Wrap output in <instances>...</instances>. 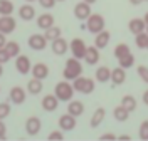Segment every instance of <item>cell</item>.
Segmentation results:
<instances>
[{
	"mask_svg": "<svg viewBox=\"0 0 148 141\" xmlns=\"http://www.w3.org/2000/svg\"><path fill=\"white\" fill-rule=\"evenodd\" d=\"M83 74V64L79 62V59L76 57H69L66 61L64 71H62V76H64L66 81H74L77 76Z\"/></svg>",
	"mask_w": 148,
	"mask_h": 141,
	"instance_id": "cell-1",
	"label": "cell"
},
{
	"mask_svg": "<svg viewBox=\"0 0 148 141\" xmlns=\"http://www.w3.org/2000/svg\"><path fill=\"white\" fill-rule=\"evenodd\" d=\"M54 94L57 96V99L61 101V103H67V101H71L74 96V87L71 84V81H61V82H57L54 87Z\"/></svg>",
	"mask_w": 148,
	"mask_h": 141,
	"instance_id": "cell-2",
	"label": "cell"
},
{
	"mask_svg": "<svg viewBox=\"0 0 148 141\" xmlns=\"http://www.w3.org/2000/svg\"><path fill=\"white\" fill-rule=\"evenodd\" d=\"M73 87L76 93H81V94H91L96 87V82L94 79L91 77H86V76H77L76 79L73 81Z\"/></svg>",
	"mask_w": 148,
	"mask_h": 141,
	"instance_id": "cell-3",
	"label": "cell"
},
{
	"mask_svg": "<svg viewBox=\"0 0 148 141\" xmlns=\"http://www.w3.org/2000/svg\"><path fill=\"white\" fill-rule=\"evenodd\" d=\"M104 24H106V20H104V17L101 14H91L86 19V29L91 34H98V32L104 30Z\"/></svg>",
	"mask_w": 148,
	"mask_h": 141,
	"instance_id": "cell-4",
	"label": "cell"
},
{
	"mask_svg": "<svg viewBox=\"0 0 148 141\" xmlns=\"http://www.w3.org/2000/svg\"><path fill=\"white\" fill-rule=\"evenodd\" d=\"M86 49H88V46H86V42H84L81 37H74L71 42H69V50H71V54H73V57H76V59H84V54H86Z\"/></svg>",
	"mask_w": 148,
	"mask_h": 141,
	"instance_id": "cell-5",
	"label": "cell"
},
{
	"mask_svg": "<svg viewBox=\"0 0 148 141\" xmlns=\"http://www.w3.org/2000/svg\"><path fill=\"white\" fill-rule=\"evenodd\" d=\"M15 69H17V72L20 76H25L30 72V69H32V62H30V59L27 56H24V54H18L15 57Z\"/></svg>",
	"mask_w": 148,
	"mask_h": 141,
	"instance_id": "cell-6",
	"label": "cell"
},
{
	"mask_svg": "<svg viewBox=\"0 0 148 141\" xmlns=\"http://www.w3.org/2000/svg\"><path fill=\"white\" fill-rule=\"evenodd\" d=\"M17 29V20L12 15H0V32L2 34H12Z\"/></svg>",
	"mask_w": 148,
	"mask_h": 141,
	"instance_id": "cell-7",
	"label": "cell"
},
{
	"mask_svg": "<svg viewBox=\"0 0 148 141\" xmlns=\"http://www.w3.org/2000/svg\"><path fill=\"white\" fill-rule=\"evenodd\" d=\"M91 14H92L91 5H89L88 2H84V0H81L79 3L74 5V17H76L77 20H86Z\"/></svg>",
	"mask_w": 148,
	"mask_h": 141,
	"instance_id": "cell-8",
	"label": "cell"
},
{
	"mask_svg": "<svg viewBox=\"0 0 148 141\" xmlns=\"http://www.w3.org/2000/svg\"><path fill=\"white\" fill-rule=\"evenodd\" d=\"M40 128H42L40 118H37V116L27 118V121H25V133H27L29 136H37L40 133Z\"/></svg>",
	"mask_w": 148,
	"mask_h": 141,
	"instance_id": "cell-9",
	"label": "cell"
},
{
	"mask_svg": "<svg viewBox=\"0 0 148 141\" xmlns=\"http://www.w3.org/2000/svg\"><path fill=\"white\" fill-rule=\"evenodd\" d=\"M27 44L32 50H44L47 47V39L44 37V34H32L29 37Z\"/></svg>",
	"mask_w": 148,
	"mask_h": 141,
	"instance_id": "cell-10",
	"label": "cell"
},
{
	"mask_svg": "<svg viewBox=\"0 0 148 141\" xmlns=\"http://www.w3.org/2000/svg\"><path fill=\"white\" fill-rule=\"evenodd\" d=\"M57 124H59V129H62V131H73L74 128L77 126V121H76V116L66 113L59 118Z\"/></svg>",
	"mask_w": 148,
	"mask_h": 141,
	"instance_id": "cell-11",
	"label": "cell"
},
{
	"mask_svg": "<svg viewBox=\"0 0 148 141\" xmlns=\"http://www.w3.org/2000/svg\"><path fill=\"white\" fill-rule=\"evenodd\" d=\"M9 97L14 104H24L25 99H27V91L20 86H14L9 93Z\"/></svg>",
	"mask_w": 148,
	"mask_h": 141,
	"instance_id": "cell-12",
	"label": "cell"
},
{
	"mask_svg": "<svg viewBox=\"0 0 148 141\" xmlns=\"http://www.w3.org/2000/svg\"><path fill=\"white\" fill-rule=\"evenodd\" d=\"M59 103H61V101L57 99V96H56V94H47V96L42 97L40 106H42V109H44V111L52 113V111H56V109L59 108Z\"/></svg>",
	"mask_w": 148,
	"mask_h": 141,
	"instance_id": "cell-13",
	"label": "cell"
},
{
	"mask_svg": "<svg viewBox=\"0 0 148 141\" xmlns=\"http://www.w3.org/2000/svg\"><path fill=\"white\" fill-rule=\"evenodd\" d=\"M51 49H52V52L56 56H64L66 52L69 50V42L64 37H57L56 40L51 42Z\"/></svg>",
	"mask_w": 148,
	"mask_h": 141,
	"instance_id": "cell-14",
	"label": "cell"
},
{
	"mask_svg": "<svg viewBox=\"0 0 148 141\" xmlns=\"http://www.w3.org/2000/svg\"><path fill=\"white\" fill-rule=\"evenodd\" d=\"M30 74H32V77H36V79L44 81V79L49 77V67H47V64H44V62H37V64L32 66Z\"/></svg>",
	"mask_w": 148,
	"mask_h": 141,
	"instance_id": "cell-15",
	"label": "cell"
},
{
	"mask_svg": "<svg viewBox=\"0 0 148 141\" xmlns=\"http://www.w3.org/2000/svg\"><path fill=\"white\" fill-rule=\"evenodd\" d=\"M83 61H86L88 66H96L98 61H99V49H98L96 46H88Z\"/></svg>",
	"mask_w": 148,
	"mask_h": 141,
	"instance_id": "cell-16",
	"label": "cell"
},
{
	"mask_svg": "<svg viewBox=\"0 0 148 141\" xmlns=\"http://www.w3.org/2000/svg\"><path fill=\"white\" fill-rule=\"evenodd\" d=\"M110 40H111V34L106 29L101 30V32H98V34H94V46L98 47L99 50H103L104 47H108Z\"/></svg>",
	"mask_w": 148,
	"mask_h": 141,
	"instance_id": "cell-17",
	"label": "cell"
},
{
	"mask_svg": "<svg viewBox=\"0 0 148 141\" xmlns=\"http://www.w3.org/2000/svg\"><path fill=\"white\" fill-rule=\"evenodd\" d=\"M18 17H20V20L30 22V20L36 19V9H34V7L27 2V3L20 5V9H18Z\"/></svg>",
	"mask_w": 148,
	"mask_h": 141,
	"instance_id": "cell-18",
	"label": "cell"
},
{
	"mask_svg": "<svg viewBox=\"0 0 148 141\" xmlns=\"http://www.w3.org/2000/svg\"><path fill=\"white\" fill-rule=\"evenodd\" d=\"M126 81V69H123L121 66L111 69V82L114 86H121Z\"/></svg>",
	"mask_w": 148,
	"mask_h": 141,
	"instance_id": "cell-19",
	"label": "cell"
},
{
	"mask_svg": "<svg viewBox=\"0 0 148 141\" xmlns=\"http://www.w3.org/2000/svg\"><path fill=\"white\" fill-rule=\"evenodd\" d=\"M52 25H56V19L52 14H40L39 17H37V27L42 29V30H46V29L52 27Z\"/></svg>",
	"mask_w": 148,
	"mask_h": 141,
	"instance_id": "cell-20",
	"label": "cell"
},
{
	"mask_svg": "<svg viewBox=\"0 0 148 141\" xmlns=\"http://www.w3.org/2000/svg\"><path fill=\"white\" fill-rule=\"evenodd\" d=\"M94 79H96L98 82H101V84L111 81V69L108 66L98 67V69H96V72H94Z\"/></svg>",
	"mask_w": 148,
	"mask_h": 141,
	"instance_id": "cell-21",
	"label": "cell"
},
{
	"mask_svg": "<svg viewBox=\"0 0 148 141\" xmlns=\"http://www.w3.org/2000/svg\"><path fill=\"white\" fill-rule=\"evenodd\" d=\"M67 113L76 116V118H79V116H83L84 114V104L81 101H76V99H71V101H67Z\"/></svg>",
	"mask_w": 148,
	"mask_h": 141,
	"instance_id": "cell-22",
	"label": "cell"
},
{
	"mask_svg": "<svg viewBox=\"0 0 148 141\" xmlns=\"http://www.w3.org/2000/svg\"><path fill=\"white\" fill-rule=\"evenodd\" d=\"M128 29L131 34H141V32H145V29H147V24H145V20L143 19H131L128 22Z\"/></svg>",
	"mask_w": 148,
	"mask_h": 141,
	"instance_id": "cell-23",
	"label": "cell"
},
{
	"mask_svg": "<svg viewBox=\"0 0 148 141\" xmlns=\"http://www.w3.org/2000/svg\"><path fill=\"white\" fill-rule=\"evenodd\" d=\"M42 89H44V84H42V81H40V79L32 77V79L27 82V93L32 94V96L40 94V93H42Z\"/></svg>",
	"mask_w": 148,
	"mask_h": 141,
	"instance_id": "cell-24",
	"label": "cell"
},
{
	"mask_svg": "<svg viewBox=\"0 0 148 141\" xmlns=\"http://www.w3.org/2000/svg\"><path fill=\"white\" fill-rule=\"evenodd\" d=\"M130 111L125 108V106H116L114 109H113V118L116 119V121H120V123H125V121H128V118H130Z\"/></svg>",
	"mask_w": 148,
	"mask_h": 141,
	"instance_id": "cell-25",
	"label": "cell"
},
{
	"mask_svg": "<svg viewBox=\"0 0 148 141\" xmlns=\"http://www.w3.org/2000/svg\"><path fill=\"white\" fill-rule=\"evenodd\" d=\"M104 116H106V109H104V108H98L91 116V128L101 126V123L104 121Z\"/></svg>",
	"mask_w": 148,
	"mask_h": 141,
	"instance_id": "cell-26",
	"label": "cell"
},
{
	"mask_svg": "<svg viewBox=\"0 0 148 141\" xmlns=\"http://www.w3.org/2000/svg\"><path fill=\"white\" fill-rule=\"evenodd\" d=\"M120 104H121V106H125L130 113H133V111L136 109V106H138L136 99H135V96H131V94H125V96L121 97V103Z\"/></svg>",
	"mask_w": 148,
	"mask_h": 141,
	"instance_id": "cell-27",
	"label": "cell"
},
{
	"mask_svg": "<svg viewBox=\"0 0 148 141\" xmlns=\"http://www.w3.org/2000/svg\"><path fill=\"white\" fill-rule=\"evenodd\" d=\"M61 34H62L61 27H57V25H52V27L46 29V34H44V37L47 39V42H52V40H56L57 37H61Z\"/></svg>",
	"mask_w": 148,
	"mask_h": 141,
	"instance_id": "cell-28",
	"label": "cell"
},
{
	"mask_svg": "<svg viewBox=\"0 0 148 141\" xmlns=\"http://www.w3.org/2000/svg\"><path fill=\"white\" fill-rule=\"evenodd\" d=\"M5 50L9 52V56L12 57V59H15V57L20 54V44L15 42V40H9V42L5 44Z\"/></svg>",
	"mask_w": 148,
	"mask_h": 141,
	"instance_id": "cell-29",
	"label": "cell"
},
{
	"mask_svg": "<svg viewBox=\"0 0 148 141\" xmlns=\"http://www.w3.org/2000/svg\"><path fill=\"white\" fill-rule=\"evenodd\" d=\"M118 64H120L123 69H130V67L135 66V56H133V52H130L126 56H123L118 59Z\"/></svg>",
	"mask_w": 148,
	"mask_h": 141,
	"instance_id": "cell-30",
	"label": "cell"
},
{
	"mask_svg": "<svg viewBox=\"0 0 148 141\" xmlns=\"http://www.w3.org/2000/svg\"><path fill=\"white\" fill-rule=\"evenodd\" d=\"M14 10L15 7L10 0H0V15H12Z\"/></svg>",
	"mask_w": 148,
	"mask_h": 141,
	"instance_id": "cell-31",
	"label": "cell"
},
{
	"mask_svg": "<svg viewBox=\"0 0 148 141\" xmlns=\"http://www.w3.org/2000/svg\"><path fill=\"white\" fill-rule=\"evenodd\" d=\"M135 44L138 49H148V34L147 32H141L135 35Z\"/></svg>",
	"mask_w": 148,
	"mask_h": 141,
	"instance_id": "cell-32",
	"label": "cell"
},
{
	"mask_svg": "<svg viewBox=\"0 0 148 141\" xmlns=\"http://www.w3.org/2000/svg\"><path fill=\"white\" fill-rule=\"evenodd\" d=\"M130 52H131V49H130V46L125 44V42H120L118 46L114 47V57H116V59L126 56V54H130Z\"/></svg>",
	"mask_w": 148,
	"mask_h": 141,
	"instance_id": "cell-33",
	"label": "cell"
},
{
	"mask_svg": "<svg viewBox=\"0 0 148 141\" xmlns=\"http://www.w3.org/2000/svg\"><path fill=\"white\" fill-rule=\"evenodd\" d=\"M138 138L141 141H148V119L141 121L140 124V129H138Z\"/></svg>",
	"mask_w": 148,
	"mask_h": 141,
	"instance_id": "cell-34",
	"label": "cell"
},
{
	"mask_svg": "<svg viewBox=\"0 0 148 141\" xmlns=\"http://www.w3.org/2000/svg\"><path fill=\"white\" fill-rule=\"evenodd\" d=\"M136 72H138L140 79H141L145 84H148V66H138L136 67Z\"/></svg>",
	"mask_w": 148,
	"mask_h": 141,
	"instance_id": "cell-35",
	"label": "cell"
},
{
	"mask_svg": "<svg viewBox=\"0 0 148 141\" xmlns=\"http://www.w3.org/2000/svg\"><path fill=\"white\" fill-rule=\"evenodd\" d=\"M10 104L9 103H0V119H7L10 114Z\"/></svg>",
	"mask_w": 148,
	"mask_h": 141,
	"instance_id": "cell-36",
	"label": "cell"
},
{
	"mask_svg": "<svg viewBox=\"0 0 148 141\" xmlns=\"http://www.w3.org/2000/svg\"><path fill=\"white\" fill-rule=\"evenodd\" d=\"M39 2V5L42 7V9H46V10H49V9H54L56 7V0H37Z\"/></svg>",
	"mask_w": 148,
	"mask_h": 141,
	"instance_id": "cell-37",
	"label": "cell"
},
{
	"mask_svg": "<svg viewBox=\"0 0 148 141\" xmlns=\"http://www.w3.org/2000/svg\"><path fill=\"white\" fill-rule=\"evenodd\" d=\"M10 59H12V57H10L9 52L5 50V47H2V49H0V64H7Z\"/></svg>",
	"mask_w": 148,
	"mask_h": 141,
	"instance_id": "cell-38",
	"label": "cell"
},
{
	"mask_svg": "<svg viewBox=\"0 0 148 141\" xmlns=\"http://www.w3.org/2000/svg\"><path fill=\"white\" fill-rule=\"evenodd\" d=\"M49 140H59V141H62L64 140V134H62V131L59 129V131H52L51 134H49Z\"/></svg>",
	"mask_w": 148,
	"mask_h": 141,
	"instance_id": "cell-39",
	"label": "cell"
},
{
	"mask_svg": "<svg viewBox=\"0 0 148 141\" xmlns=\"http://www.w3.org/2000/svg\"><path fill=\"white\" fill-rule=\"evenodd\" d=\"M5 136H7V126L3 119H0V140H5Z\"/></svg>",
	"mask_w": 148,
	"mask_h": 141,
	"instance_id": "cell-40",
	"label": "cell"
},
{
	"mask_svg": "<svg viewBox=\"0 0 148 141\" xmlns=\"http://www.w3.org/2000/svg\"><path fill=\"white\" fill-rule=\"evenodd\" d=\"M99 140H118V136L114 133H104V134L99 136Z\"/></svg>",
	"mask_w": 148,
	"mask_h": 141,
	"instance_id": "cell-41",
	"label": "cell"
},
{
	"mask_svg": "<svg viewBox=\"0 0 148 141\" xmlns=\"http://www.w3.org/2000/svg\"><path fill=\"white\" fill-rule=\"evenodd\" d=\"M5 44H7L5 34H2V32H0V49H2V47H5Z\"/></svg>",
	"mask_w": 148,
	"mask_h": 141,
	"instance_id": "cell-42",
	"label": "cell"
},
{
	"mask_svg": "<svg viewBox=\"0 0 148 141\" xmlns=\"http://www.w3.org/2000/svg\"><path fill=\"white\" fill-rule=\"evenodd\" d=\"M141 101H143V104H145V106H148V89L143 93V96H141Z\"/></svg>",
	"mask_w": 148,
	"mask_h": 141,
	"instance_id": "cell-43",
	"label": "cell"
},
{
	"mask_svg": "<svg viewBox=\"0 0 148 141\" xmlns=\"http://www.w3.org/2000/svg\"><path fill=\"white\" fill-rule=\"evenodd\" d=\"M128 2L131 5H141V3H143V0H128Z\"/></svg>",
	"mask_w": 148,
	"mask_h": 141,
	"instance_id": "cell-44",
	"label": "cell"
},
{
	"mask_svg": "<svg viewBox=\"0 0 148 141\" xmlns=\"http://www.w3.org/2000/svg\"><path fill=\"white\" fill-rule=\"evenodd\" d=\"M118 140H131V134H121V136H118Z\"/></svg>",
	"mask_w": 148,
	"mask_h": 141,
	"instance_id": "cell-45",
	"label": "cell"
},
{
	"mask_svg": "<svg viewBox=\"0 0 148 141\" xmlns=\"http://www.w3.org/2000/svg\"><path fill=\"white\" fill-rule=\"evenodd\" d=\"M143 20H145V24H147V25H148V12H147V14H145V15H143Z\"/></svg>",
	"mask_w": 148,
	"mask_h": 141,
	"instance_id": "cell-46",
	"label": "cell"
},
{
	"mask_svg": "<svg viewBox=\"0 0 148 141\" xmlns=\"http://www.w3.org/2000/svg\"><path fill=\"white\" fill-rule=\"evenodd\" d=\"M3 76V64H0V77Z\"/></svg>",
	"mask_w": 148,
	"mask_h": 141,
	"instance_id": "cell-47",
	"label": "cell"
},
{
	"mask_svg": "<svg viewBox=\"0 0 148 141\" xmlns=\"http://www.w3.org/2000/svg\"><path fill=\"white\" fill-rule=\"evenodd\" d=\"M84 2H88L89 5H92V3H94V2H98V0H84Z\"/></svg>",
	"mask_w": 148,
	"mask_h": 141,
	"instance_id": "cell-48",
	"label": "cell"
},
{
	"mask_svg": "<svg viewBox=\"0 0 148 141\" xmlns=\"http://www.w3.org/2000/svg\"><path fill=\"white\" fill-rule=\"evenodd\" d=\"M25 2H29V3H32V2H36V0H25Z\"/></svg>",
	"mask_w": 148,
	"mask_h": 141,
	"instance_id": "cell-49",
	"label": "cell"
},
{
	"mask_svg": "<svg viewBox=\"0 0 148 141\" xmlns=\"http://www.w3.org/2000/svg\"><path fill=\"white\" fill-rule=\"evenodd\" d=\"M145 32H147V34H148V25H147V29H145Z\"/></svg>",
	"mask_w": 148,
	"mask_h": 141,
	"instance_id": "cell-50",
	"label": "cell"
},
{
	"mask_svg": "<svg viewBox=\"0 0 148 141\" xmlns=\"http://www.w3.org/2000/svg\"><path fill=\"white\" fill-rule=\"evenodd\" d=\"M56 2H66V0H56Z\"/></svg>",
	"mask_w": 148,
	"mask_h": 141,
	"instance_id": "cell-51",
	"label": "cell"
},
{
	"mask_svg": "<svg viewBox=\"0 0 148 141\" xmlns=\"http://www.w3.org/2000/svg\"><path fill=\"white\" fill-rule=\"evenodd\" d=\"M143 2H148V0H143Z\"/></svg>",
	"mask_w": 148,
	"mask_h": 141,
	"instance_id": "cell-52",
	"label": "cell"
}]
</instances>
